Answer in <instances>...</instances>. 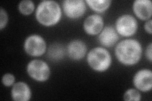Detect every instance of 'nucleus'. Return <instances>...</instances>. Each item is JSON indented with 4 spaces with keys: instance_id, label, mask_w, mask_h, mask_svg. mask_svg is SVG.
Instances as JSON below:
<instances>
[{
    "instance_id": "f257e3e1",
    "label": "nucleus",
    "mask_w": 152,
    "mask_h": 101,
    "mask_svg": "<svg viewBox=\"0 0 152 101\" xmlns=\"http://www.w3.org/2000/svg\"><path fill=\"white\" fill-rule=\"evenodd\" d=\"M142 52L141 43L134 39L118 42L115 48V55L118 62L125 66H133L140 62Z\"/></svg>"
},
{
    "instance_id": "f03ea898",
    "label": "nucleus",
    "mask_w": 152,
    "mask_h": 101,
    "mask_svg": "<svg viewBox=\"0 0 152 101\" xmlns=\"http://www.w3.org/2000/svg\"><path fill=\"white\" fill-rule=\"evenodd\" d=\"M62 16L60 4L53 0H45L38 4L35 17L38 23L46 27L56 25Z\"/></svg>"
},
{
    "instance_id": "7ed1b4c3",
    "label": "nucleus",
    "mask_w": 152,
    "mask_h": 101,
    "mask_svg": "<svg viewBox=\"0 0 152 101\" xmlns=\"http://www.w3.org/2000/svg\"><path fill=\"white\" fill-rule=\"evenodd\" d=\"M86 61L90 68L99 73L107 71L112 62L110 52L103 47H96L90 50L87 54Z\"/></svg>"
},
{
    "instance_id": "20e7f679",
    "label": "nucleus",
    "mask_w": 152,
    "mask_h": 101,
    "mask_svg": "<svg viewBox=\"0 0 152 101\" xmlns=\"http://www.w3.org/2000/svg\"><path fill=\"white\" fill-rule=\"evenodd\" d=\"M28 75L38 82H45L50 77L51 69L46 62L40 60H33L26 67Z\"/></svg>"
},
{
    "instance_id": "39448f33",
    "label": "nucleus",
    "mask_w": 152,
    "mask_h": 101,
    "mask_svg": "<svg viewBox=\"0 0 152 101\" xmlns=\"http://www.w3.org/2000/svg\"><path fill=\"white\" fill-rule=\"evenodd\" d=\"M115 28L118 35L124 37H131L136 33L138 23L130 14H124L118 17L115 21Z\"/></svg>"
},
{
    "instance_id": "423d86ee",
    "label": "nucleus",
    "mask_w": 152,
    "mask_h": 101,
    "mask_svg": "<svg viewBox=\"0 0 152 101\" xmlns=\"http://www.w3.org/2000/svg\"><path fill=\"white\" fill-rule=\"evenodd\" d=\"M23 49L26 53L32 57L43 55L47 49L46 41L41 36L31 34L26 37L23 43Z\"/></svg>"
},
{
    "instance_id": "0eeeda50",
    "label": "nucleus",
    "mask_w": 152,
    "mask_h": 101,
    "mask_svg": "<svg viewBox=\"0 0 152 101\" xmlns=\"http://www.w3.org/2000/svg\"><path fill=\"white\" fill-rule=\"evenodd\" d=\"M63 11L70 19H78L86 11V3L84 0H65L62 3Z\"/></svg>"
},
{
    "instance_id": "6e6552de",
    "label": "nucleus",
    "mask_w": 152,
    "mask_h": 101,
    "mask_svg": "<svg viewBox=\"0 0 152 101\" xmlns=\"http://www.w3.org/2000/svg\"><path fill=\"white\" fill-rule=\"evenodd\" d=\"M135 88L142 92H148L152 89L151 70L143 68L137 71L132 78Z\"/></svg>"
},
{
    "instance_id": "1a4fd4ad",
    "label": "nucleus",
    "mask_w": 152,
    "mask_h": 101,
    "mask_svg": "<svg viewBox=\"0 0 152 101\" xmlns=\"http://www.w3.org/2000/svg\"><path fill=\"white\" fill-rule=\"evenodd\" d=\"M103 27V18L98 14L89 15L85 19L83 23L84 31L89 36L98 35Z\"/></svg>"
},
{
    "instance_id": "9d476101",
    "label": "nucleus",
    "mask_w": 152,
    "mask_h": 101,
    "mask_svg": "<svg viewBox=\"0 0 152 101\" xmlns=\"http://www.w3.org/2000/svg\"><path fill=\"white\" fill-rule=\"evenodd\" d=\"M87 52V46L82 40H73L69 43L66 47V54L71 60L74 61L83 60L86 55Z\"/></svg>"
},
{
    "instance_id": "9b49d317",
    "label": "nucleus",
    "mask_w": 152,
    "mask_h": 101,
    "mask_svg": "<svg viewBox=\"0 0 152 101\" xmlns=\"http://www.w3.org/2000/svg\"><path fill=\"white\" fill-rule=\"evenodd\" d=\"M98 39L99 44L103 47L110 48L117 44L119 39V35L117 33L115 27L108 25L103 27L98 34Z\"/></svg>"
},
{
    "instance_id": "f8f14e48",
    "label": "nucleus",
    "mask_w": 152,
    "mask_h": 101,
    "mask_svg": "<svg viewBox=\"0 0 152 101\" xmlns=\"http://www.w3.org/2000/svg\"><path fill=\"white\" fill-rule=\"evenodd\" d=\"M134 15L141 20H148L152 15V3L150 0H136L132 4Z\"/></svg>"
},
{
    "instance_id": "ddd939ff",
    "label": "nucleus",
    "mask_w": 152,
    "mask_h": 101,
    "mask_svg": "<svg viewBox=\"0 0 152 101\" xmlns=\"http://www.w3.org/2000/svg\"><path fill=\"white\" fill-rule=\"evenodd\" d=\"M32 97V91L27 84L18 81L14 84L11 90V97L15 101H28Z\"/></svg>"
},
{
    "instance_id": "4468645a",
    "label": "nucleus",
    "mask_w": 152,
    "mask_h": 101,
    "mask_svg": "<svg viewBox=\"0 0 152 101\" xmlns=\"http://www.w3.org/2000/svg\"><path fill=\"white\" fill-rule=\"evenodd\" d=\"M65 53V50L64 47L58 43H54L51 44L48 49V57L53 61H58L62 60Z\"/></svg>"
},
{
    "instance_id": "2eb2a0df",
    "label": "nucleus",
    "mask_w": 152,
    "mask_h": 101,
    "mask_svg": "<svg viewBox=\"0 0 152 101\" xmlns=\"http://www.w3.org/2000/svg\"><path fill=\"white\" fill-rule=\"evenodd\" d=\"M86 3L92 10L96 13H103L110 8V0H86Z\"/></svg>"
},
{
    "instance_id": "dca6fc26",
    "label": "nucleus",
    "mask_w": 152,
    "mask_h": 101,
    "mask_svg": "<svg viewBox=\"0 0 152 101\" xmlns=\"http://www.w3.org/2000/svg\"><path fill=\"white\" fill-rule=\"evenodd\" d=\"M18 11L23 15H29L35 10V4L31 0H22L18 5Z\"/></svg>"
},
{
    "instance_id": "f3484780",
    "label": "nucleus",
    "mask_w": 152,
    "mask_h": 101,
    "mask_svg": "<svg viewBox=\"0 0 152 101\" xmlns=\"http://www.w3.org/2000/svg\"><path fill=\"white\" fill-rule=\"evenodd\" d=\"M123 98L126 101H140L141 99V95L136 89H129L124 94Z\"/></svg>"
},
{
    "instance_id": "a211bd4d",
    "label": "nucleus",
    "mask_w": 152,
    "mask_h": 101,
    "mask_svg": "<svg viewBox=\"0 0 152 101\" xmlns=\"http://www.w3.org/2000/svg\"><path fill=\"white\" fill-rule=\"evenodd\" d=\"M1 81L4 86L10 87V86H12L15 83V77L12 73H7L3 75Z\"/></svg>"
},
{
    "instance_id": "6ab92c4d",
    "label": "nucleus",
    "mask_w": 152,
    "mask_h": 101,
    "mask_svg": "<svg viewBox=\"0 0 152 101\" xmlns=\"http://www.w3.org/2000/svg\"><path fill=\"white\" fill-rule=\"evenodd\" d=\"M8 15L7 11L2 7L0 8V30H3L7 25Z\"/></svg>"
},
{
    "instance_id": "aec40b11",
    "label": "nucleus",
    "mask_w": 152,
    "mask_h": 101,
    "mask_svg": "<svg viewBox=\"0 0 152 101\" xmlns=\"http://www.w3.org/2000/svg\"><path fill=\"white\" fill-rule=\"evenodd\" d=\"M145 56L150 62L152 61V43L150 42V44L147 46L146 49L145 51Z\"/></svg>"
},
{
    "instance_id": "412c9836",
    "label": "nucleus",
    "mask_w": 152,
    "mask_h": 101,
    "mask_svg": "<svg viewBox=\"0 0 152 101\" xmlns=\"http://www.w3.org/2000/svg\"><path fill=\"white\" fill-rule=\"evenodd\" d=\"M144 28L146 32L149 33L150 35H151L152 33V20L151 19H150L148 20H146V22L145 23Z\"/></svg>"
}]
</instances>
